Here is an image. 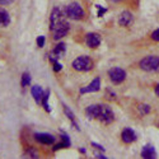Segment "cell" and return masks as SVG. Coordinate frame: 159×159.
Listing matches in <instances>:
<instances>
[{
    "label": "cell",
    "instance_id": "obj_1",
    "mask_svg": "<svg viewBox=\"0 0 159 159\" xmlns=\"http://www.w3.org/2000/svg\"><path fill=\"white\" fill-rule=\"evenodd\" d=\"M85 113L88 117L98 120L106 125L111 124L115 120V115H113V111L111 110V107L107 104H103V103H97V104L89 106L85 110Z\"/></svg>",
    "mask_w": 159,
    "mask_h": 159
},
{
    "label": "cell",
    "instance_id": "obj_2",
    "mask_svg": "<svg viewBox=\"0 0 159 159\" xmlns=\"http://www.w3.org/2000/svg\"><path fill=\"white\" fill-rule=\"evenodd\" d=\"M65 16L70 18V19H74V20H79L84 17V10L82 8V5L74 2L71 4H69L68 7L65 8Z\"/></svg>",
    "mask_w": 159,
    "mask_h": 159
},
{
    "label": "cell",
    "instance_id": "obj_3",
    "mask_svg": "<svg viewBox=\"0 0 159 159\" xmlns=\"http://www.w3.org/2000/svg\"><path fill=\"white\" fill-rule=\"evenodd\" d=\"M73 68L78 71H89L93 68V61L89 56H79L73 61Z\"/></svg>",
    "mask_w": 159,
    "mask_h": 159
},
{
    "label": "cell",
    "instance_id": "obj_4",
    "mask_svg": "<svg viewBox=\"0 0 159 159\" xmlns=\"http://www.w3.org/2000/svg\"><path fill=\"white\" fill-rule=\"evenodd\" d=\"M140 68L145 71H159V57L147 56L140 61Z\"/></svg>",
    "mask_w": 159,
    "mask_h": 159
},
{
    "label": "cell",
    "instance_id": "obj_5",
    "mask_svg": "<svg viewBox=\"0 0 159 159\" xmlns=\"http://www.w3.org/2000/svg\"><path fill=\"white\" fill-rule=\"evenodd\" d=\"M70 30V25L69 23L66 22L65 19H61L54 28H52V37H54V39H61L62 37H65L66 34H68Z\"/></svg>",
    "mask_w": 159,
    "mask_h": 159
},
{
    "label": "cell",
    "instance_id": "obj_6",
    "mask_svg": "<svg viewBox=\"0 0 159 159\" xmlns=\"http://www.w3.org/2000/svg\"><path fill=\"white\" fill-rule=\"evenodd\" d=\"M108 76H110V79H111L113 83L120 84V83H122V82L125 80L126 73H125V70H122L121 68H112V69H110V71H108Z\"/></svg>",
    "mask_w": 159,
    "mask_h": 159
},
{
    "label": "cell",
    "instance_id": "obj_7",
    "mask_svg": "<svg viewBox=\"0 0 159 159\" xmlns=\"http://www.w3.org/2000/svg\"><path fill=\"white\" fill-rule=\"evenodd\" d=\"M85 43L90 48H97L101 45V36L97 33H93V32L88 33L85 36Z\"/></svg>",
    "mask_w": 159,
    "mask_h": 159
},
{
    "label": "cell",
    "instance_id": "obj_8",
    "mask_svg": "<svg viewBox=\"0 0 159 159\" xmlns=\"http://www.w3.org/2000/svg\"><path fill=\"white\" fill-rule=\"evenodd\" d=\"M121 139H122V141L125 144H131V143H134L138 139V136H136L135 131L132 130V129L126 127V129H124L122 134H121Z\"/></svg>",
    "mask_w": 159,
    "mask_h": 159
},
{
    "label": "cell",
    "instance_id": "obj_9",
    "mask_svg": "<svg viewBox=\"0 0 159 159\" xmlns=\"http://www.w3.org/2000/svg\"><path fill=\"white\" fill-rule=\"evenodd\" d=\"M99 88H101V80H99V78H96V79H93V82L90 84H88L85 88L80 89V93L85 94V93H90V92H98Z\"/></svg>",
    "mask_w": 159,
    "mask_h": 159
},
{
    "label": "cell",
    "instance_id": "obj_10",
    "mask_svg": "<svg viewBox=\"0 0 159 159\" xmlns=\"http://www.w3.org/2000/svg\"><path fill=\"white\" fill-rule=\"evenodd\" d=\"M61 19H64V18L61 16L60 8H54V9H52V11H51V17H50V28L52 30Z\"/></svg>",
    "mask_w": 159,
    "mask_h": 159
},
{
    "label": "cell",
    "instance_id": "obj_11",
    "mask_svg": "<svg viewBox=\"0 0 159 159\" xmlns=\"http://www.w3.org/2000/svg\"><path fill=\"white\" fill-rule=\"evenodd\" d=\"M132 20H134V17H132V14L130 11L125 10L122 11L120 17H118V24L120 25H124V27H126V25H130L132 23Z\"/></svg>",
    "mask_w": 159,
    "mask_h": 159
},
{
    "label": "cell",
    "instance_id": "obj_12",
    "mask_svg": "<svg viewBox=\"0 0 159 159\" xmlns=\"http://www.w3.org/2000/svg\"><path fill=\"white\" fill-rule=\"evenodd\" d=\"M34 139L38 143L46 144V145H51V144L55 143V138L50 134H34Z\"/></svg>",
    "mask_w": 159,
    "mask_h": 159
},
{
    "label": "cell",
    "instance_id": "obj_13",
    "mask_svg": "<svg viewBox=\"0 0 159 159\" xmlns=\"http://www.w3.org/2000/svg\"><path fill=\"white\" fill-rule=\"evenodd\" d=\"M31 93H32L33 99H34L38 104H39V103H42V97H43V93H45V92L42 90L41 87H39V85H34V87H32Z\"/></svg>",
    "mask_w": 159,
    "mask_h": 159
},
{
    "label": "cell",
    "instance_id": "obj_14",
    "mask_svg": "<svg viewBox=\"0 0 159 159\" xmlns=\"http://www.w3.org/2000/svg\"><path fill=\"white\" fill-rule=\"evenodd\" d=\"M141 157L145 158V159H153L157 157V153H155V149L152 147V145H147L144 147L143 150H141Z\"/></svg>",
    "mask_w": 159,
    "mask_h": 159
},
{
    "label": "cell",
    "instance_id": "obj_15",
    "mask_svg": "<svg viewBox=\"0 0 159 159\" xmlns=\"http://www.w3.org/2000/svg\"><path fill=\"white\" fill-rule=\"evenodd\" d=\"M10 23V16H9V13L3 9V8H0V27H8Z\"/></svg>",
    "mask_w": 159,
    "mask_h": 159
},
{
    "label": "cell",
    "instance_id": "obj_16",
    "mask_svg": "<svg viewBox=\"0 0 159 159\" xmlns=\"http://www.w3.org/2000/svg\"><path fill=\"white\" fill-rule=\"evenodd\" d=\"M65 50H66V45H65L64 42H59V43L55 46L54 51H52V54H54V55L59 59L60 56H62V55L65 54Z\"/></svg>",
    "mask_w": 159,
    "mask_h": 159
},
{
    "label": "cell",
    "instance_id": "obj_17",
    "mask_svg": "<svg viewBox=\"0 0 159 159\" xmlns=\"http://www.w3.org/2000/svg\"><path fill=\"white\" fill-rule=\"evenodd\" d=\"M61 139H62V141H61L59 145H56V147L54 148V150H57V149H60V148H66V147H70V140H69V138L66 136L65 134H62V135H61Z\"/></svg>",
    "mask_w": 159,
    "mask_h": 159
},
{
    "label": "cell",
    "instance_id": "obj_18",
    "mask_svg": "<svg viewBox=\"0 0 159 159\" xmlns=\"http://www.w3.org/2000/svg\"><path fill=\"white\" fill-rule=\"evenodd\" d=\"M48 97H50V90L47 89L45 93H43V97H42V106H43V108L47 111V112H50V107H48Z\"/></svg>",
    "mask_w": 159,
    "mask_h": 159
},
{
    "label": "cell",
    "instance_id": "obj_19",
    "mask_svg": "<svg viewBox=\"0 0 159 159\" xmlns=\"http://www.w3.org/2000/svg\"><path fill=\"white\" fill-rule=\"evenodd\" d=\"M31 84V75L28 73H23L22 75V87H27Z\"/></svg>",
    "mask_w": 159,
    "mask_h": 159
},
{
    "label": "cell",
    "instance_id": "obj_20",
    "mask_svg": "<svg viewBox=\"0 0 159 159\" xmlns=\"http://www.w3.org/2000/svg\"><path fill=\"white\" fill-rule=\"evenodd\" d=\"M24 157H25V158H33V159H36V158H38V153H37V150L30 148V149L25 150Z\"/></svg>",
    "mask_w": 159,
    "mask_h": 159
},
{
    "label": "cell",
    "instance_id": "obj_21",
    "mask_svg": "<svg viewBox=\"0 0 159 159\" xmlns=\"http://www.w3.org/2000/svg\"><path fill=\"white\" fill-rule=\"evenodd\" d=\"M64 111H65V113H66V116H68L69 118H70V120H71V122H73V125L79 130V127H78V125H76V122H75V118H74V115H73V112L68 108V107H66V106H64Z\"/></svg>",
    "mask_w": 159,
    "mask_h": 159
},
{
    "label": "cell",
    "instance_id": "obj_22",
    "mask_svg": "<svg viewBox=\"0 0 159 159\" xmlns=\"http://www.w3.org/2000/svg\"><path fill=\"white\" fill-rule=\"evenodd\" d=\"M50 60H51L52 62H54V70H55L56 73H57V71H60V70L62 69V66H61V65H60V64L57 62V60H55V59H52V57H50Z\"/></svg>",
    "mask_w": 159,
    "mask_h": 159
},
{
    "label": "cell",
    "instance_id": "obj_23",
    "mask_svg": "<svg viewBox=\"0 0 159 159\" xmlns=\"http://www.w3.org/2000/svg\"><path fill=\"white\" fill-rule=\"evenodd\" d=\"M37 45H38V47H43V45H45V37L43 36L37 37Z\"/></svg>",
    "mask_w": 159,
    "mask_h": 159
},
{
    "label": "cell",
    "instance_id": "obj_24",
    "mask_svg": "<svg viewBox=\"0 0 159 159\" xmlns=\"http://www.w3.org/2000/svg\"><path fill=\"white\" fill-rule=\"evenodd\" d=\"M152 38L154 39V41L159 42V28H158V30H155V31L152 33Z\"/></svg>",
    "mask_w": 159,
    "mask_h": 159
},
{
    "label": "cell",
    "instance_id": "obj_25",
    "mask_svg": "<svg viewBox=\"0 0 159 159\" xmlns=\"http://www.w3.org/2000/svg\"><path fill=\"white\" fill-rule=\"evenodd\" d=\"M140 108H141V113H143V115L148 113V112L150 111V108L148 107V106H145V104H141V106H140Z\"/></svg>",
    "mask_w": 159,
    "mask_h": 159
},
{
    "label": "cell",
    "instance_id": "obj_26",
    "mask_svg": "<svg viewBox=\"0 0 159 159\" xmlns=\"http://www.w3.org/2000/svg\"><path fill=\"white\" fill-rule=\"evenodd\" d=\"M14 0H0V5H8V4H11Z\"/></svg>",
    "mask_w": 159,
    "mask_h": 159
},
{
    "label": "cell",
    "instance_id": "obj_27",
    "mask_svg": "<svg viewBox=\"0 0 159 159\" xmlns=\"http://www.w3.org/2000/svg\"><path fill=\"white\" fill-rule=\"evenodd\" d=\"M96 158H103V159H107V157H104V155H102L101 153H96Z\"/></svg>",
    "mask_w": 159,
    "mask_h": 159
},
{
    "label": "cell",
    "instance_id": "obj_28",
    "mask_svg": "<svg viewBox=\"0 0 159 159\" xmlns=\"http://www.w3.org/2000/svg\"><path fill=\"white\" fill-rule=\"evenodd\" d=\"M155 94L159 97V84H157V87H155Z\"/></svg>",
    "mask_w": 159,
    "mask_h": 159
},
{
    "label": "cell",
    "instance_id": "obj_29",
    "mask_svg": "<svg viewBox=\"0 0 159 159\" xmlns=\"http://www.w3.org/2000/svg\"><path fill=\"white\" fill-rule=\"evenodd\" d=\"M112 2H115V3H118V2H121V0H112Z\"/></svg>",
    "mask_w": 159,
    "mask_h": 159
}]
</instances>
